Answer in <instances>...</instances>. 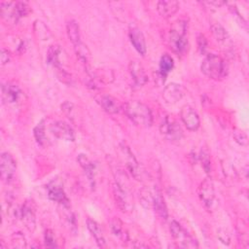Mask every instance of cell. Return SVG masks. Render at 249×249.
<instances>
[{"instance_id": "7", "label": "cell", "mask_w": 249, "mask_h": 249, "mask_svg": "<svg viewBox=\"0 0 249 249\" xmlns=\"http://www.w3.org/2000/svg\"><path fill=\"white\" fill-rule=\"evenodd\" d=\"M160 133L169 141L176 142L183 138V130L179 124L170 117H165L160 126Z\"/></svg>"}, {"instance_id": "25", "label": "cell", "mask_w": 249, "mask_h": 249, "mask_svg": "<svg viewBox=\"0 0 249 249\" xmlns=\"http://www.w3.org/2000/svg\"><path fill=\"white\" fill-rule=\"evenodd\" d=\"M173 66H174L173 58L167 53L162 54L160 59L159 74H160V78L163 80V82H164V79L166 78V76L168 75V73L173 69Z\"/></svg>"}, {"instance_id": "10", "label": "cell", "mask_w": 249, "mask_h": 249, "mask_svg": "<svg viewBox=\"0 0 249 249\" xmlns=\"http://www.w3.org/2000/svg\"><path fill=\"white\" fill-rule=\"evenodd\" d=\"M48 196L53 201L61 204L63 207L69 206V199L66 196L62 184L57 180H53L47 185Z\"/></svg>"}, {"instance_id": "14", "label": "cell", "mask_w": 249, "mask_h": 249, "mask_svg": "<svg viewBox=\"0 0 249 249\" xmlns=\"http://www.w3.org/2000/svg\"><path fill=\"white\" fill-rule=\"evenodd\" d=\"M185 94L184 88L176 83L168 84L162 90V98L167 104H175Z\"/></svg>"}, {"instance_id": "9", "label": "cell", "mask_w": 249, "mask_h": 249, "mask_svg": "<svg viewBox=\"0 0 249 249\" xmlns=\"http://www.w3.org/2000/svg\"><path fill=\"white\" fill-rule=\"evenodd\" d=\"M19 217L29 231H34L36 227V204L34 200L27 199L23 202L19 212Z\"/></svg>"}, {"instance_id": "17", "label": "cell", "mask_w": 249, "mask_h": 249, "mask_svg": "<svg viewBox=\"0 0 249 249\" xmlns=\"http://www.w3.org/2000/svg\"><path fill=\"white\" fill-rule=\"evenodd\" d=\"M21 90L16 84L7 83L2 86V100L6 104H16L21 97Z\"/></svg>"}, {"instance_id": "19", "label": "cell", "mask_w": 249, "mask_h": 249, "mask_svg": "<svg viewBox=\"0 0 249 249\" xmlns=\"http://www.w3.org/2000/svg\"><path fill=\"white\" fill-rule=\"evenodd\" d=\"M96 102L101 108L109 114H117L121 110V105L118 100L109 94H101L96 97Z\"/></svg>"}, {"instance_id": "16", "label": "cell", "mask_w": 249, "mask_h": 249, "mask_svg": "<svg viewBox=\"0 0 249 249\" xmlns=\"http://www.w3.org/2000/svg\"><path fill=\"white\" fill-rule=\"evenodd\" d=\"M129 74L137 87H142L148 81V76L142 64L137 60H131L128 64Z\"/></svg>"}, {"instance_id": "8", "label": "cell", "mask_w": 249, "mask_h": 249, "mask_svg": "<svg viewBox=\"0 0 249 249\" xmlns=\"http://www.w3.org/2000/svg\"><path fill=\"white\" fill-rule=\"evenodd\" d=\"M16 170L17 162L13 156L8 152L2 153L0 158V174L2 181L5 184H9L13 180Z\"/></svg>"}, {"instance_id": "21", "label": "cell", "mask_w": 249, "mask_h": 249, "mask_svg": "<svg viewBox=\"0 0 249 249\" xmlns=\"http://www.w3.org/2000/svg\"><path fill=\"white\" fill-rule=\"evenodd\" d=\"M77 161L81 165V167L84 169L89 181L90 182L91 186H94V180H95V174H96V167L95 164L84 154H80L77 158Z\"/></svg>"}, {"instance_id": "3", "label": "cell", "mask_w": 249, "mask_h": 249, "mask_svg": "<svg viewBox=\"0 0 249 249\" xmlns=\"http://www.w3.org/2000/svg\"><path fill=\"white\" fill-rule=\"evenodd\" d=\"M188 25L185 20L179 19L173 22L169 33L170 49L177 54L183 53L188 46L187 38Z\"/></svg>"}, {"instance_id": "11", "label": "cell", "mask_w": 249, "mask_h": 249, "mask_svg": "<svg viewBox=\"0 0 249 249\" xmlns=\"http://www.w3.org/2000/svg\"><path fill=\"white\" fill-rule=\"evenodd\" d=\"M197 194L200 201L203 203V205L206 208H211V206L214 203L215 200V190L212 181L209 178L204 179L198 189H197Z\"/></svg>"}, {"instance_id": "12", "label": "cell", "mask_w": 249, "mask_h": 249, "mask_svg": "<svg viewBox=\"0 0 249 249\" xmlns=\"http://www.w3.org/2000/svg\"><path fill=\"white\" fill-rule=\"evenodd\" d=\"M180 117H181L183 124L189 130L195 131L200 125V119H199L198 114L193 107H191L189 105L182 107L181 112H180Z\"/></svg>"}, {"instance_id": "23", "label": "cell", "mask_w": 249, "mask_h": 249, "mask_svg": "<svg viewBox=\"0 0 249 249\" xmlns=\"http://www.w3.org/2000/svg\"><path fill=\"white\" fill-rule=\"evenodd\" d=\"M0 7L1 16L4 19L13 23H17L19 20L16 8V2H2Z\"/></svg>"}, {"instance_id": "2", "label": "cell", "mask_w": 249, "mask_h": 249, "mask_svg": "<svg viewBox=\"0 0 249 249\" xmlns=\"http://www.w3.org/2000/svg\"><path fill=\"white\" fill-rule=\"evenodd\" d=\"M201 72L210 79L220 81L228 75V65L219 55L210 53L205 56L200 65Z\"/></svg>"}, {"instance_id": "38", "label": "cell", "mask_w": 249, "mask_h": 249, "mask_svg": "<svg viewBox=\"0 0 249 249\" xmlns=\"http://www.w3.org/2000/svg\"><path fill=\"white\" fill-rule=\"evenodd\" d=\"M197 44H198V49H199L200 53H204V51L206 49V46H207V42H206V39H205L204 35H202V34L198 35Z\"/></svg>"}, {"instance_id": "6", "label": "cell", "mask_w": 249, "mask_h": 249, "mask_svg": "<svg viewBox=\"0 0 249 249\" xmlns=\"http://www.w3.org/2000/svg\"><path fill=\"white\" fill-rule=\"evenodd\" d=\"M118 152H119V155H120L122 160L124 161V165H125L126 169L131 174V176L136 180H140L141 179V169H140L137 160L135 159L134 155L130 151L129 147L125 143H121L119 145Z\"/></svg>"}, {"instance_id": "29", "label": "cell", "mask_w": 249, "mask_h": 249, "mask_svg": "<svg viewBox=\"0 0 249 249\" xmlns=\"http://www.w3.org/2000/svg\"><path fill=\"white\" fill-rule=\"evenodd\" d=\"M74 49H75V53H76L77 56L79 57V59L81 61H83L84 63H87L89 58V54H90L88 47L81 41L80 43L74 45Z\"/></svg>"}, {"instance_id": "24", "label": "cell", "mask_w": 249, "mask_h": 249, "mask_svg": "<svg viewBox=\"0 0 249 249\" xmlns=\"http://www.w3.org/2000/svg\"><path fill=\"white\" fill-rule=\"evenodd\" d=\"M87 227L99 247H106V241L99 225L90 218L87 219Z\"/></svg>"}, {"instance_id": "36", "label": "cell", "mask_w": 249, "mask_h": 249, "mask_svg": "<svg viewBox=\"0 0 249 249\" xmlns=\"http://www.w3.org/2000/svg\"><path fill=\"white\" fill-rule=\"evenodd\" d=\"M34 26H35V30H36L35 32H39V31H41V30H42V29H41V21L37 20V21L35 22ZM50 35H51L50 30H47V31H41L40 33H38V36H39V37H41L43 40L48 39Z\"/></svg>"}, {"instance_id": "28", "label": "cell", "mask_w": 249, "mask_h": 249, "mask_svg": "<svg viewBox=\"0 0 249 249\" xmlns=\"http://www.w3.org/2000/svg\"><path fill=\"white\" fill-rule=\"evenodd\" d=\"M33 134L35 137L36 142L41 145V146H45L48 138L46 136V127H45V122L41 121L40 123L37 124V125L34 127L33 129Z\"/></svg>"}, {"instance_id": "33", "label": "cell", "mask_w": 249, "mask_h": 249, "mask_svg": "<svg viewBox=\"0 0 249 249\" xmlns=\"http://www.w3.org/2000/svg\"><path fill=\"white\" fill-rule=\"evenodd\" d=\"M235 142H237L241 146H247L248 145V136L247 134L242 130H234L232 134Z\"/></svg>"}, {"instance_id": "31", "label": "cell", "mask_w": 249, "mask_h": 249, "mask_svg": "<svg viewBox=\"0 0 249 249\" xmlns=\"http://www.w3.org/2000/svg\"><path fill=\"white\" fill-rule=\"evenodd\" d=\"M16 8H17V12H18V16L19 19L21 18L26 17L31 12L30 6L25 2H21V1L16 2Z\"/></svg>"}, {"instance_id": "18", "label": "cell", "mask_w": 249, "mask_h": 249, "mask_svg": "<svg viewBox=\"0 0 249 249\" xmlns=\"http://www.w3.org/2000/svg\"><path fill=\"white\" fill-rule=\"evenodd\" d=\"M112 190L116 205L123 212H126L127 210H129L130 203L128 201V197L125 191L123 189V186L119 182H116L112 185Z\"/></svg>"}, {"instance_id": "34", "label": "cell", "mask_w": 249, "mask_h": 249, "mask_svg": "<svg viewBox=\"0 0 249 249\" xmlns=\"http://www.w3.org/2000/svg\"><path fill=\"white\" fill-rule=\"evenodd\" d=\"M44 240H45V245L49 248H54L57 247L56 245V241L54 238V234L52 230H47L45 231V235H44Z\"/></svg>"}, {"instance_id": "4", "label": "cell", "mask_w": 249, "mask_h": 249, "mask_svg": "<svg viewBox=\"0 0 249 249\" xmlns=\"http://www.w3.org/2000/svg\"><path fill=\"white\" fill-rule=\"evenodd\" d=\"M141 201L147 208H152L162 219L167 218V208L164 199L158 189L143 190L141 192Z\"/></svg>"}, {"instance_id": "32", "label": "cell", "mask_w": 249, "mask_h": 249, "mask_svg": "<svg viewBox=\"0 0 249 249\" xmlns=\"http://www.w3.org/2000/svg\"><path fill=\"white\" fill-rule=\"evenodd\" d=\"M199 160L201 162V165L203 166L204 170L209 173L211 169V163H210V157L206 150H201L199 154Z\"/></svg>"}, {"instance_id": "37", "label": "cell", "mask_w": 249, "mask_h": 249, "mask_svg": "<svg viewBox=\"0 0 249 249\" xmlns=\"http://www.w3.org/2000/svg\"><path fill=\"white\" fill-rule=\"evenodd\" d=\"M0 57H1V64H2V65H5V64H7V63L10 61V59H11V53H10V52H9L8 50L2 48Z\"/></svg>"}, {"instance_id": "15", "label": "cell", "mask_w": 249, "mask_h": 249, "mask_svg": "<svg viewBox=\"0 0 249 249\" xmlns=\"http://www.w3.org/2000/svg\"><path fill=\"white\" fill-rule=\"evenodd\" d=\"M128 37L134 49L141 55H145L147 48H146V42H145V38L142 31L137 26L130 24L128 28Z\"/></svg>"}, {"instance_id": "5", "label": "cell", "mask_w": 249, "mask_h": 249, "mask_svg": "<svg viewBox=\"0 0 249 249\" xmlns=\"http://www.w3.org/2000/svg\"><path fill=\"white\" fill-rule=\"evenodd\" d=\"M169 231L174 238L178 247L181 248H196L198 247L197 241L195 240L183 228L182 226L176 222L172 221L169 225Z\"/></svg>"}, {"instance_id": "13", "label": "cell", "mask_w": 249, "mask_h": 249, "mask_svg": "<svg viewBox=\"0 0 249 249\" xmlns=\"http://www.w3.org/2000/svg\"><path fill=\"white\" fill-rule=\"evenodd\" d=\"M51 132L58 139L64 141H74L75 131L74 129L63 121H57L51 125Z\"/></svg>"}, {"instance_id": "27", "label": "cell", "mask_w": 249, "mask_h": 249, "mask_svg": "<svg viewBox=\"0 0 249 249\" xmlns=\"http://www.w3.org/2000/svg\"><path fill=\"white\" fill-rule=\"evenodd\" d=\"M66 30L69 40L72 42L73 45H76L81 42V36H80V27L76 20L72 19L69 20L66 24Z\"/></svg>"}, {"instance_id": "22", "label": "cell", "mask_w": 249, "mask_h": 249, "mask_svg": "<svg viewBox=\"0 0 249 249\" xmlns=\"http://www.w3.org/2000/svg\"><path fill=\"white\" fill-rule=\"evenodd\" d=\"M157 10L161 17L171 18L179 10V3L174 0L160 1V2H158Z\"/></svg>"}, {"instance_id": "26", "label": "cell", "mask_w": 249, "mask_h": 249, "mask_svg": "<svg viewBox=\"0 0 249 249\" xmlns=\"http://www.w3.org/2000/svg\"><path fill=\"white\" fill-rule=\"evenodd\" d=\"M211 32L215 38V40L220 44H227L230 41V37L226 29L218 22H214L210 26Z\"/></svg>"}, {"instance_id": "35", "label": "cell", "mask_w": 249, "mask_h": 249, "mask_svg": "<svg viewBox=\"0 0 249 249\" xmlns=\"http://www.w3.org/2000/svg\"><path fill=\"white\" fill-rule=\"evenodd\" d=\"M12 243H13V246L17 247V248H24V247H26L25 238H24V236L20 232H16L12 236Z\"/></svg>"}, {"instance_id": "1", "label": "cell", "mask_w": 249, "mask_h": 249, "mask_svg": "<svg viewBox=\"0 0 249 249\" xmlns=\"http://www.w3.org/2000/svg\"><path fill=\"white\" fill-rule=\"evenodd\" d=\"M123 110L126 117L136 125L149 127L153 124V115L150 108L140 101H128L123 105Z\"/></svg>"}, {"instance_id": "20", "label": "cell", "mask_w": 249, "mask_h": 249, "mask_svg": "<svg viewBox=\"0 0 249 249\" xmlns=\"http://www.w3.org/2000/svg\"><path fill=\"white\" fill-rule=\"evenodd\" d=\"M64 52L59 45H52L47 52V62L55 68H60L63 62Z\"/></svg>"}, {"instance_id": "30", "label": "cell", "mask_w": 249, "mask_h": 249, "mask_svg": "<svg viewBox=\"0 0 249 249\" xmlns=\"http://www.w3.org/2000/svg\"><path fill=\"white\" fill-rule=\"evenodd\" d=\"M111 229L112 232L119 238H124L125 233H124L123 224L119 219H114L111 223Z\"/></svg>"}]
</instances>
